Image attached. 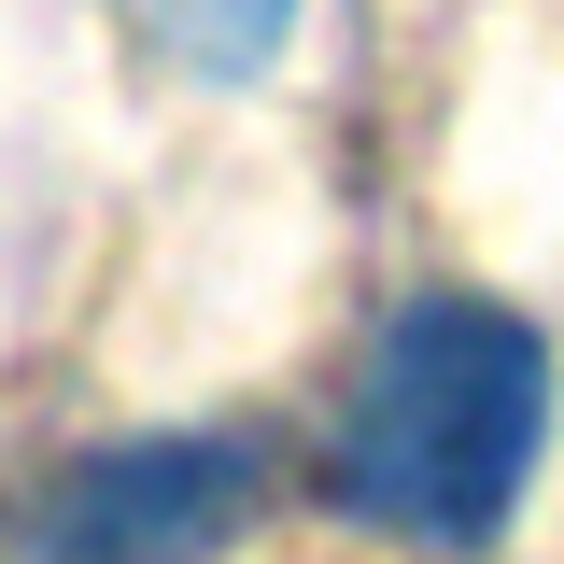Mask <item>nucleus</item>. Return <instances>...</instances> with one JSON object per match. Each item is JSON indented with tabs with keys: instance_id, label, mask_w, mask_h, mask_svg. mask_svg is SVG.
<instances>
[{
	"instance_id": "f257e3e1",
	"label": "nucleus",
	"mask_w": 564,
	"mask_h": 564,
	"mask_svg": "<svg viewBox=\"0 0 564 564\" xmlns=\"http://www.w3.org/2000/svg\"><path fill=\"white\" fill-rule=\"evenodd\" d=\"M551 437V339L508 296H395L339 395V508L395 551H494Z\"/></svg>"
},
{
	"instance_id": "f03ea898",
	"label": "nucleus",
	"mask_w": 564,
	"mask_h": 564,
	"mask_svg": "<svg viewBox=\"0 0 564 564\" xmlns=\"http://www.w3.org/2000/svg\"><path fill=\"white\" fill-rule=\"evenodd\" d=\"M269 437L198 423V437H113L43 494V564H198L269 508Z\"/></svg>"
},
{
	"instance_id": "7ed1b4c3",
	"label": "nucleus",
	"mask_w": 564,
	"mask_h": 564,
	"mask_svg": "<svg viewBox=\"0 0 564 564\" xmlns=\"http://www.w3.org/2000/svg\"><path fill=\"white\" fill-rule=\"evenodd\" d=\"M128 14L184 70H212V85H254V70L282 57V29H296V0H128Z\"/></svg>"
}]
</instances>
